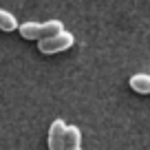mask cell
Returning <instances> with one entry per match:
<instances>
[{
	"mask_svg": "<svg viewBox=\"0 0 150 150\" xmlns=\"http://www.w3.org/2000/svg\"><path fill=\"white\" fill-rule=\"evenodd\" d=\"M62 29H64V24L60 20H49V22H24L18 27V31L27 40H42V38L60 33Z\"/></svg>",
	"mask_w": 150,
	"mask_h": 150,
	"instance_id": "obj_1",
	"label": "cell"
},
{
	"mask_svg": "<svg viewBox=\"0 0 150 150\" xmlns=\"http://www.w3.org/2000/svg\"><path fill=\"white\" fill-rule=\"evenodd\" d=\"M73 44H75L73 33H69V31H64V29H62V31L55 33V35L42 38V40H40V44H38V49H40L42 53H47V55H51V53L66 51V49H71Z\"/></svg>",
	"mask_w": 150,
	"mask_h": 150,
	"instance_id": "obj_2",
	"label": "cell"
},
{
	"mask_svg": "<svg viewBox=\"0 0 150 150\" xmlns=\"http://www.w3.org/2000/svg\"><path fill=\"white\" fill-rule=\"evenodd\" d=\"M49 150H66V124L55 119L49 128Z\"/></svg>",
	"mask_w": 150,
	"mask_h": 150,
	"instance_id": "obj_3",
	"label": "cell"
},
{
	"mask_svg": "<svg viewBox=\"0 0 150 150\" xmlns=\"http://www.w3.org/2000/svg\"><path fill=\"white\" fill-rule=\"evenodd\" d=\"M128 84H130V88L135 91V93L148 95L150 93V75L148 73H135L130 80H128Z\"/></svg>",
	"mask_w": 150,
	"mask_h": 150,
	"instance_id": "obj_4",
	"label": "cell"
},
{
	"mask_svg": "<svg viewBox=\"0 0 150 150\" xmlns=\"http://www.w3.org/2000/svg\"><path fill=\"white\" fill-rule=\"evenodd\" d=\"M0 29H2V31H7V33L18 29V22H16V18H13V13H11V11L0 9Z\"/></svg>",
	"mask_w": 150,
	"mask_h": 150,
	"instance_id": "obj_5",
	"label": "cell"
},
{
	"mask_svg": "<svg viewBox=\"0 0 150 150\" xmlns=\"http://www.w3.org/2000/svg\"><path fill=\"white\" fill-rule=\"evenodd\" d=\"M82 144V130L77 126H66V148H77Z\"/></svg>",
	"mask_w": 150,
	"mask_h": 150,
	"instance_id": "obj_6",
	"label": "cell"
},
{
	"mask_svg": "<svg viewBox=\"0 0 150 150\" xmlns=\"http://www.w3.org/2000/svg\"><path fill=\"white\" fill-rule=\"evenodd\" d=\"M66 150H82V148H80V146H77V148H66Z\"/></svg>",
	"mask_w": 150,
	"mask_h": 150,
	"instance_id": "obj_7",
	"label": "cell"
}]
</instances>
